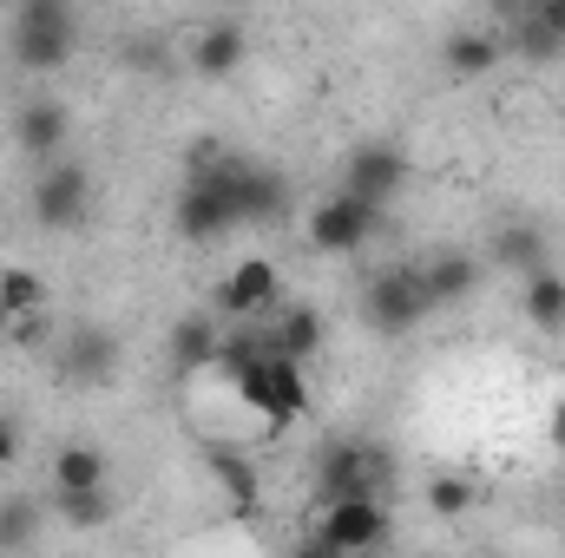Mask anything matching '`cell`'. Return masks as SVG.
Masks as SVG:
<instances>
[{
    "label": "cell",
    "instance_id": "obj_25",
    "mask_svg": "<svg viewBox=\"0 0 565 558\" xmlns=\"http://www.w3.org/2000/svg\"><path fill=\"white\" fill-rule=\"evenodd\" d=\"M0 302H7V315H40V309H46V282H40V270L0 264Z\"/></svg>",
    "mask_w": 565,
    "mask_h": 558
},
{
    "label": "cell",
    "instance_id": "obj_26",
    "mask_svg": "<svg viewBox=\"0 0 565 558\" xmlns=\"http://www.w3.org/2000/svg\"><path fill=\"white\" fill-rule=\"evenodd\" d=\"M7 342H13V348H26V355H40V348H53V342H60V322H53L46 309H40V315H13Z\"/></svg>",
    "mask_w": 565,
    "mask_h": 558
},
{
    "label": "cell",
    "instance_id": "obj_22",
    "mask_svg": "<svg viewBox=\"0 0 565 558\" xmlns=\"http://www.w3.org/2000/svg\"><path fill=\"white\" fill-rule=\"evenodd\" d=\"M40 500H26V493H7L0 500V552H26L33 539H40Z\"/></svg>",
    "mask_w": 565,
    "mask_h": 558
},
{
    "label": "cell",
    "instance_id": "obj_6",
    "mask_svg": "<svg viewBox=\"0 0 565 558\" xmlns=\"http://www.w3.org/2000/svg\"><path fill=\"white\" fill-rule=\"evenodd\" d=\"M231 395L250 408V415H264L270 427H289V420L309 415V368H289V362H257L250 375H237L231 382Z\"/></svg>",
    "mask_w": 565,
    "mask_h": 558
},
{
    "label": "cell",
    "instance_id": "obj_17",
    "mask_svg": "<svg viewBox=\"0 0 565 558\" xmlns=\"http://www.w3.org/2000/svg\"><path fill=\"white\" fill-rule=\"evenodd\" d=\"M500 60H507V33L500 26H460V33L440 40V66L454 79H493Z\"/></svg>",
    "mask_w": 565,
    "mask_h": 558
},
{
    "label": "cell",
    "instance_id": "obj_28",
    "mask_svg": "<svg viewBox=\"0 0 565 558\" xmlns=\"http://www.w3.org/2000/svg\"><path fill=\"white\" fill-rule=\"evenodd\" d=\"M20 447H26L20 420H13V415H0V473H7V466H20Z\"/></svg>",
    "mask_w": 565,
    "mask_h": 558
},
{
    "label": "cell",
    "instance_id": "obj_12",
    "mask_svg": "<svg viewBox=\"0 0 565 558\" xmlns=\"http://www.w3.org/2000/svg\"><path fill=\"white\" fill-rule=\"evenodd\" d=\"M13 144H20V158H33V164H53V158H66V144H73V112H66V99H20L13 106Z\"/></svg>",
    "mask_w": 565,
    "mask_h": 558
},
{
    "label": "cell",
    "instance_id": "obj_2",
    "mask_svg": "<svg viewBox=\"0 0 565 558\" xmlns=\"http://www.w3.org/2000/svg\"><path fill=\"white\" fill-rule=\"evenodd\" d=\"M395 493V460L369 440H329L316 460V506H342V500H382Z\"/></svg>",
    "mask_w": 565,
    "mask_h": 558
},
{
    "label": "cell",
    "instance_id": "obj_13",
    "mask_svg": "<svg viewBox=\"0 0 565 558\" xmlns=\"http://www.w3.org/2000/svg\"><path fill=\"white\" fill-rule=\"evenodd\" d=\"M217 342H224V329H217V309H184V315L171 322V342H164V355H171V375H178V382H191V375H211V368H217Z\"/></svg>",
    "mask_w": 565,
    "mask_h": 558
},
{
    "label": "cell",
    "instance_id": "obj_7",
    "mask_svg": "<svg viewBox=\"0 0 565 558\" xmlns=\"http://www.w3.org/2000/svg\"><path fill=\"white\" fill-rule=\"evenodd\" d=\"M53 362H60L66 388H106L119 375V335L106 322H73V329H60Z\"/></svg>",
    "mask_w": 565,
    "mask_h": 558
},
{
    "label": "cell",
    "instance_id": "obj_27",
    "mask_svg": "<svg viewBox=\"0 0 565 558\" xmlns=\"http://www.w3.org/2000/svg\"><path fill=\"white\" fill-rule=\"evenodd\" d=\"M119 60H126L132 73H158V66H164V46H158V40H126Z\"/></svg>",
    "mask_w": 565,
    "mask_h": 558
},
{
    "label": "cell",
    "instance_id": "obj_15",
    "mask_svg": "<svg viewBox=\"0 0 565 558\" xmlns=\"http://www.w3.org/2000/svg\"><path fill=\"white\" fill-rule=\"evenodd\" d=\"M264 335H270V355L289 362V368H309V362L322 355V342H329L322 309H309V302H282L277 315L264 322Z\"/></svg>",
    "mask_w": 565,
    "mask_h": 558
},
{
    "label": "cell",
    "instance_id": "obj_1",
    "mask_svg": "<svg viewBox=\"0 0 565 558\" xmlns=\"http://www.w3.org/2000/svg\"><path fill=\"white\" fill-rule=\"evenodd\" d=\"M7 46L20 73H60L79 46V13L60 0H20L7 20Z\"/></svg>",
    "mask_w": 565,
    "mask_h": 558
},
{
    "label": "cell",
    "instance_id": "obj_9",
    "mask_svg": "<svg viewBox=\"0 0 565 558\" xmlns=\"http://www.w3.org/2000/svg\"><path fill=\"white\" fill-rule=\"evenodd\" d=\"M282 309V270L270 257H237L217 282V315L231 322H270Z\"/></svg>",
    "mask_w": 565,
    "mask_h": 558
},
{
    "label": "cell",
    "instance_id": "obj_5",
    "mask_svg": "<svg viewBox=\"0 0 565 558\" xmlns=\"http://www.w3.org/2000/svg\"><path fill=\"white\" fill-rule=\"evenodd\" d=\"M93 211V164L86 158H53L33 171V224L40 230H79Z\"/></svg>",
    "mask_w": 565,
    "mask_h": 558
},
{
    "label": "cell",
    "instance_id": "obj_21",
    "mask_svg": "<svg viewBox=\"0 0 565 558\" xmlns=\"http://www.w3.org/2000/svg\"><path fill=\"white\" fill-rule=\"evenodd\" d=\"M520 309H526V322H533L540 335H565V277H559V270H540V277H526Z\"/></svg>",
    "mask_w": 565,
    "mask_h": 558
},
{
    "label": "cell",
    "instance_id": "obj_32",
    "mask_svg": "<svg viewBox=\"0 0 565 558\" xmlns=\"http://www.w3.org/2000/svg\"><path fill=\"white\" fill-rule=\"evenodd\" d=\"M7 329H13V315H7V302H0V335H7Z\"/></svg>",
    "mask_w": 565,
    "mask_h": 558
},
{
    "label": "cell",
    "instance_id": "obj_14",
    "mask_svg": "<svg viewBox=\"0 0 565 558\" xmlns=\"http://www.w3.org/2000/svg\"><path fill=\"white\" fill-rule=\"evenodd\" d=\"M244 53H250L244 20H204V26L191 33V46H184V66H191L198 79H231V73L244 66Z\"/></svg>",
    "mask_w": 565,
    "mask_h": 558
},
{
    "label": "cell",
    "instance_id": "obj_31",
    "mask_svg": "<svg viewBox=\"0 0 565 558\" xmlns=\"http://www.w3.org/2000/svg\"><path fill=\"white\" fill-rule=\"evenodd\" d=\"M289 558H342V552H329V546H322V539H316V533H302V539H296V546H289Z\"/></svg>",
    "mask_w": 565,
    "mask_h": 558
},
{
    "label": "cell",
    "instance_id": "obj_33",
    "mask_svg": "<svg viewBox=\"0 0 565 558\" xmlns=\"http://www.w3.org/2000/svg\"><path fill=\"white\" fill-rule=\"evenodd\" d=\"M559 506H565V500H559Z\"/></svg>",
    "mask_w": 565,
    "mask_h": 558
},
{
    "label": "cell",
    "instance_id": "obj_30",
    "mask_svg": "<svg viewBox=\"0 0 565 558\" xmlns=\"http://www.w3.org/2000/svg\"><path fill=\"white\" fill-rule=\"evenodd\" d=\"M546 447L565 453V401H553V415H546Z\"/></svg>",
    "mask_w": 565,
    "mask_h": 558
},
{
    "label": "cell",
    "instance_id": "obj_23",
    "mask_svg": "<svg viewBox=\"0 0 565 558\" xmlns=\"http://www.w3.org/2000/svg\"><path fill=\"white\" fill-rule=\"evenodd\" d=\"M473 506H480V486L467 473H434L427 480V513L434 519H467Z\"/></svg>",
    "mask_w": 565,
    "mask_h": 558
},
{
    "label": "cell",
    "instance_id": "obj_8",
    "mask_svg": "<svg viewBox=\"0 0 565 558\" xmlns=\"http://www.w3.org/2000/svg\"><path fill=\"white\" fill-rule=\"evenodd\" d=\"M329 552L342 558H369L388 546V506L382 500H342V506H316V526H309Z\"/></svg>",
    "mask_w": 565,
    "mask_h": 558
},
{
    "label": "cell",
    "instance_id": "obj_29",
    "mask_svg": "<svg viewBox=\"0 0 565 558\" xmlns=\"http://www.w3.org/2000/svg\"><path fill=\"white\" fill-rule=\"evenodd\" d=\"M526 13H533V20H540L546 33H559V40H565V0H533Z\"/></svg>",
    "mask_w": 565,
    "mask_h": 558
},
{
    "label": "cell",
    "instance_id": "obj_16",
    "mask_svg": "<svg viewBox=\"0 0 565 558\" xmlns=\"http://www.w3.org/2000/svg\"><path fill=\"white\" fill-rule=\"evenodd\" d=\"M46 480H53V500H73V493H106V486H113V460H106L93 440H66V447H53Z\"/></svg>",
    "mask_w": 565,
    "mask_h": 558
},
{
    "label": "cell",
    "instance_id": "obj_10",
    "mask_svg": "<svg viewBox=\"0 0 565 558\" xmlns=\"http://www.w3.org/2000/svg\"><path fill=\"white\" fill-rule=\"evenodd\" d=\"M231 224H237L231 191H224L211 171H198V178L178 184V197H171V230H178V244H217Z\"/></svg>",
    "mask_w": 565,
    "mask_h": 558
},
{
    "label": "cell",
    "instance_id": "obj_20",
    "mask_svg": "<svg viewBox=\"0 0 565 558\" xmlns=\"http://www.w3.org/2000/svg\"><path fill=\"white\" fill-rule=\"evenodd\" d=\"M415 277H422V289H427V309H454V302L473 296L480 257H473V250H434V257L415 264Z\"/></svg>",
    "mask_w": 565,
    "mask_h": 558
},
{
    "label": "cell",
    "instance_id": "obj_11",
    "mask_svg": "<svg viewBox=\"0 0 565 558\" xmlns=\"http://www.w3.org/2000/svg\"><path fill=\"white\" fill-rule=\"evenodd\" d=\"M408 171H415V164H408V151H402V144H355V151H349V164H342V191L382 211V204L408 184Z\"/></svg>",
    "mask_w": 565,
    "mask_h": 558
},
{
    "label": "cell",
    "instance_id": "obj_3",
    "mask_svg": "<svg viewBox=\"0 0 565 558\" xmlns=\"http://www.w3.org/2000/svg\"><path fill=\"white\" fill-rule=\"evenodd\" d=\"M375 230H382V211L362 204V197H349V191L316 197L309 217H302V237H309V250H322V257H355V250L375 244Z\"/></svg>",
    "mask_w": 565,
    "mask_h": 558
},
{
    "label": "cell",
    "instance_id": "obj_24",
    "mask_svg": "<svg viewBox=\"0 0 565 558\" xmlns=\"http://www.w3.org/2000/svg\"><path fill=\"white\" fill-rule=\"evenodd\" d=\"M60 506V526H73V533H99V526H113L119 519V493L106 486V493H73V500H53Z\"/></svg>",
    "mask_w": 565,
    "mask_h": 558
},
{
    "label": "cell",
    "instance_id": "obj_19",
    "mask_svg": "<svg viewBox=\"0 0 565 558\" xmlns=\"http://www.w3.org/2000/svg\"><path fill=\"white\" fill-rule=\"evenodd\" d=\"M204 466H211V480L224 486V506H231V519H257V506H264L257 460H250L244 447H211V453H204Z\"/></svg>",
    "mask_w": 565,
    "mask_h": 558
},
{
    "label": "cell",
    "instance_id": "obj_18",
    "mask_svg": "<svg viewBox=\"0 0 565 558\" xmlns=\"http://www.w3.org/2000/svg\"><path fill=\"white\" fill-rule=\"evenodd\" d=\"M487 264L526 282V277H540V270H553V244H546L540 224H500L487 237Z\"/></svg>",
    "mask_w": 565,
    "mask_h": 558
},
{
    "label": "cell",
    "instance_id": "obj_4",
    "mask_svg": "<svg viewBox=\"0 0 565 558\" xmlns=\"http://www.w3.org/2000/svg\"><path fill=\"white\" fill-rule=\"evenodd\" d=\"M427 315V289L415 277V264H395V270H375L369 289H362V322L375 329V335H388V342H402V335H415Z\"/></svg>",
    "mask_w": 565,
    "mask_h": 558
}]
</instances>
